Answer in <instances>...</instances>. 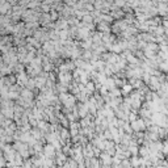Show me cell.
<instances>
[{"label":"cell","mask_w":168,"mask_h":168,"mask_svg":"<svg viewBox=\"0 0 168 168\" xmlns=\"http://www.w3.org/2000/svg\"><path fill=\"white\" fill-rule=\"evenodd\" d=\"M131 129H133L134 131L144 130V129H146V122H144L142 118H139V119H137L135 122H131Z\"/></svg>","instance_id":"cell-1"},{"label":"cell","mask_w":168,"mask_h":168,"mask_svg":"<svg viewBox=\"0 0 168 168\" xmlns=\"http://www.w3.org/2000/svg\"><path fill=\"white\" fill-rule=\"evenodd\" d=\"M54 152H55V151H54V146L47 144V146L45 147V155H46V156H53Z\"/></svg>","instance_id":"cell-2"},{"label":"cell","mask_w":168,"mask_h":168,"mask_svg":"<svg viewBox=\"0 0 168 168\" xmlns=\"http://www.w3.org/2000/svg\"><path fill=\"white\" fill-rule=\"evenodd\" d=\"M131 89H133V85L131 84H124L122 85V95H126V93H129V92H131Z\"/></svg>","instance_id":"cell-3"},{"label":"cell","mask_w":168,"mask_h":168,"mask_svg":"<svg viewBox=\"0 0 168 168\" xmlns=\"http://www.w3.org/2000/svg\"><path fill=\"white\" fill-rule=\"evenodd\" d=\"M101 160H102V163H105V164H110L112 161H113L108 154H102L101 155Z\"/></svg>","instance_id":"cell-4"},{"label":"cell","mask_w":168,"mask_h":168,"mask_svg":"<svg viewBox=\"0 0 168 168\" xmlns=\"http://www.w3.org/2000/svg\"><path fill=\"white\" fill-rule=\"evenodd\" d=\"M79 35H80V38H87V37H88V29H87V28L80 29V30H79Z\"/></svg>","instance_id":"cell-5"},{"label":"cell","mask_w":168,"mask_h":168,"mask_svg":"<svg viewBox=\"0 0 168 168\" xmlns=\"http://www.w3.org/2000/svg\"><path fill=\"white\" fill-rule=\"evenodd\" d=\"M141 163H142V160H141V159H138L137 156H134L133 159H131V166H137V167H138Z\"/></svg>","instance_id":"cell-6"},{"label":"cell","mask_w":168,"mask_h":168,"mask_svg":"<svg viewBox=\"0 0 168 168\" xmlns=\"http://www.w3.org/2000/svg\"><path fill=\"white\" fill-rule=\"evenodd\" d=\"M83 21H85V22H91V21H92V16L85 15V16L83 17Z\"/></svg>","instance_id":"cell-7"},{"label":"cell","mask_w":168,"mask_h":168,"mask_svg":"<svg viewBox=\"0 0 168 168\" xmlns=\"http://www.w3.org/2000/svg\"><path fill=\"white\" fill-rule=\"evenodd\" d=\"M100 29H101V30H106V32H109V28L106 26V25L104 24V22H102V24H100V26H99Z\"/></svg>","instance_id":"cell-8"},{"label":"cell","mask_w":168,"mask_h":168,"mask_svg":"<svg viewBox=\"0 0 168 168\" xmlns=\"http://www.w3.org/2000/svg\"><path fill=\"white\" fill-rule=\"evenodd\" d=\"M83 46L85 47V49H88V47H91V46H92L91 41H85V42H84V43H83Z\"/></svg>","instance_id":"cell-9"},{"label":"cell","mask_w":168,"mask_h":168,"mask_svg":"<svg viewBox=\"0 0 168 168\" xmlns=\"http://www.w3.org/2000/svg\"><path fill=\"white\" fill-rule=\"evenodd\" d=\"M163 152H164V154H168V143H166V144L163 146Z\"/></svg>","instance_id":"cell-10"}]
</instances>
